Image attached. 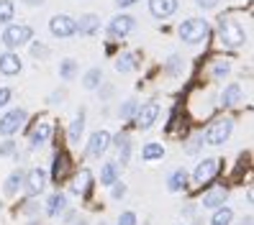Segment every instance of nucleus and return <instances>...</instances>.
I'll use <instances>...</instances> for the list:
<instances>
[{"label":"nucleus","instance_id":"obj_21","mask_svg":"<svg viewBox=\"0 0 254 225\" xmlns=\"http://www.w3.org/2000/svg\"><path fill=\"white\" fill-rule=\"evenodd\" d=\"M113 143H116V148H118V161L126 164L128 156H131V138L126 136V133H118Z\"/></svg>","mask_w":254,"mask_h":225},{"label":"nucleus","instance_id":"obj_25","mask_svg":"<svg viewBox=\"0 0 254 225\" xmlns=\"http://www.w3.org/2000/svg\"><path fill=\"white\" fill-rule=\"evenodd\" d=\"M239 100H242V87H239V85H229L226 90H223L221 102L226 105V108H234V105H239Z\"/></svg>","mask_w":254,"mask_h":225},{"label":"nucleus","instance_id":"obj_37","mask_svg":"<svg viewBox=\"0 0 254 225\" xmlns=\"http://www.w3.org/2000/svg\"><path fill=\"white\" fill-rule=\"evenodd\" d=\"M13 148H16V143H13V141H5V143H0V156H5V154H13Z\"/></svg>","mask_w":254,"mask_h":225},{"label":"nucleus","instance_id":"obj_33","mask_svg":"<svg viewBox=\"0 0 254 225\" xmlns=\"http://www.w3.org/2000/svg\"><path fill=\"white\" fill-rule=\"evenodd\" d=\"M229 69H231V64H229V62H216V64H213V77H216V80L226 77Z\"/></svg>","mask_w":254,"mask_h":225},{"label":"nucleus","instance_id":"obj_5","mask_svg":"<svg viewBox=\"0 0 254 225\" xmlns=\"http://www.w3.org/2000/svg\"><path fill=\"white\" fill-rule=\"evenodd\" d=\"M49 31L54 39H69L77 34V21H74L72 16H54L49 21Z\"/></svg>","mask_w":254,"mask_h":225},{"label":"nucleus","instance_id":"obj_7","mask_svg":"<svg viewBox=\"0 0 254 225\" xmlns=\"http://www.w3.org/2000/svg\"><path fill=\"white\" fill-rule=\"evenodd\" d=\"M23 121H26V110L13 108L10 113H5L3 118H0V136H13V133H18Z\"/></svg>","mask_w":254,"mask_h":225},{"label":"nucleus","instance_id":"obj_18","mask_svg":"<svg viewBox=\"0 0 254 225\" xmlns=\"http://www.w3.org/2000/svg\"><path fill=\"white\" fill-rule=\"evenodd\" d=\"M67 169H69V156L59 151V154L54 156V167H52V177H54V182H59V179H64Z\"/></svg>","mask_w":254,"mask_h":225},{"label":"nucleus","instance_id":"obj_14","mask_svg":"<svg viewBox=\"0 0 254 225\" xmlns=\"http://www.w3.org/2000/svg\"><path fill=\"white\" fill-rule=\"evenodd\" d=\"M100 31V18L95 13H85V16L77 21V34L80 36H95Z\"/></svg>","mask_w":254,"mask_h":225},{"label":"nucleus","instance_id":"obj_6","mask_svg":"<svg viewBox=\"0 0 254 225\" xmlns=\"http://www.w3.org/2000/svg\"><path fill=\"white\" fill-rule=\"evenodd\" d=\"M133 28H136V21H133V16H128V13H121V16L111 18V23H108V36H111V39H126Z\"/></svg>","mask_w":254,"mask_h":225},{"label":"nucleus","instance_id":"obj_2","mask_svg":"<svg viewBox=\"0 0 254 225\" xmlns=\"http://www.w3.org/2000/svg\"><path fill=\"white\" fill-rule=\"evenodd\" d=\"M31 39H34L31 26H26V23H8V28L3 31V39H0V41L5 44V49H18V46H26Z\"/></svg>","mask_w":254,"mask_h":225},{"label":"nucleus","instance_id":"obj_16","mask_svg":"<svg viewBox=\"0 0 254 225\" xmlns=\"http://www.w3.org/2000/svg\"><path fill=\"white\" fill-rule=\"evenodd\" d=\"M226 197H229V192H226V189H213V192H208L205 197H203V207H208V210H218V207H223Z\"/></svg>","mask_w":254,"mask_h":225},{"label":"nucleus","instance_id":"obj_3","mask_svg":"<svg viewBox=\"0 0 254 225\" xmlns=\"http://www.w3.org/2000/svg\"><path fill=\"white\" fill-rule=\"evenodd\" d=\"M218 36H221V41L226 44L229 49H239V46L247 41L244 28L239 26L234 18H221V23H218Z\"/></svg>","mask_w":254,"mask_h":225},{"label":"nucleus","instance_id":"obj_4","mask_svg":"<svg viewBox=\"0 0 254 225\" xmlns=\"http://www.w3.org/2000/svg\"><path fill=\"white\" fill-rule=\"evenodd\" d=\"M231 131H234V121H231V118H221V121H216L211 128L205 131V143H211V146H223V143L229 141Z\"/></svg>","mask_w":254,"mask_h":225},{"label":"nucleus","instance_id":"obj_8","mask_svg":"<svg viewBox=\"0 0 254 225\" xmlns=\"http://www.w3.org/2000/svg\"><path fill=\"white\" fill-rule=\"evenodd\" d=\"M108 146H111V133L108 131H95L90 136V141H87V156L100 159L103 154L108 151Z\"/></svg>","mask_w":254,"mask_h":225},{"label":"nucleus","instance_id":"obj_27","mask_svg":"<svg viewBox=\"0 0 254 225\" xmlns=\"http://www.w3.org/2000/svg\"><path fill=\"white\" fill-rule=\"evenodd\" d=\"M64 205H67V197L62 192H57V194H52L49 197V202H47V215H52V218H57L59 213L64 210Z\"/></svg>","mask_w":254,"mask_h":225},{"label":"nucleus","instance_id":"obj_35","mask_svg":"<svg viewBox=\"0 0 254 225\" xmlns=\"http://www.w3.org/2000/svg\"><path fill=\"white\" fill-rule=\"evenodd\" d=\"M118 225H136V215H133L131 210H128V213H124V215H121V220H118Z\"/></svg>","mask_w":254,"mask_h":225},{"label":"nucleus","instance_id":"obj_23","mask_svg":"<svg viewBox=\"0 0 254 225\" xmlns=\"http://www.w3.org/2000/svg\"><path fill=\"white\" fill-rule=\"evenodd\" d=\"M90 187H93V174L87 172V169H82L80 172V177H77V182H74V192L77 194H82V197H87V194H90Z\"/></svg>","mask_w":254,"mask_h":225},{"label":"nucleus","instance_id":"obj_39","mask_svg":"<svg viewBox=\"0 0 254 225\" xmlns=\"http://www.w3.org/2000/svg\"><path fill=\"white\" fill-rule=\"evenodd\" d=\"M195 3H198L203 10H211V8H216V5H218V0H195Z\"/></svg>","mask_w":254,"mask_h":225},{"label":"nucleus","instance_id":"obj_24","mask_svg":"<svg viewBox=\"0 0 254 225\" xmlns=\"http://www.w3.org/2000/svg\"><path fill=\"white\" fill-rule=\"evenodd\" d=\"M116 182H118V164H116V161H108L106 167L100 169V184L111 187V184H116Z\"/></svg>","mask_w":254,"mask_h":225},{"label":"nucleus","instance_id":"obj_26","mask_svg":"<svg viewBox=\"0 0 254 225\" xmlns=\"http://www.w3.org/2000/svg\"><path fill=\"white\" fill-rule=\"evenodd\" d=\"M26 182V172L23 169H16L10 177H8V182H5V194H16Z\"/></svg>","mask_w":254,"mask_h":225},{"label":"nucleus","instance_id":"obj_42","mask_svg":"<svg viewBox=\"0 0 254 225\" xmlns=\"http://www.w3.org/2000/svg\"><path fill=\"white\" fill-rule=\"evenodd\" d=\"M21 3H23V5H31V8H34V5H41L44 0H21Z\"/></svg>","mask_w":254,"mask_h":225},{"label":"nucleus","instance_id":"obj_17","mask_svg":"<svg viewBox=\"0 0 254 225\" xmlns=\"http://www.w3.org/2000/svg\"><path fill=\"white\" fill-rule=\"evenodd\" d=\"M49 136H52V126H49V123H39V126L34 128V133H31V148L44 146V143L49 141Z\"/></svg>","mask_w":254,"mask_h":225},{"label":"nucleus","instance_id":"obj_41","mask_svg":"<svg viewBox=\"0 0 254 225\" xmlns=\"http://www.w3.org/2000/svg\"><path fill=\"white\" fill-rule=\"evenodd\" d=\"M133 3H139V0H116V5H118V8H131Z\"/></svg>","mask_w":254,"mask_h":225},{"label":"nucleus","instance_id":"obj_30","mask_svg":"<svg viewBox=\"0 0 254 225\" xmlns=\"http://www.w3.org/2000/svg\"><path fill=\"white\" fill-rule=\"evenodd\" d=\"M16 18V5H13V0H0V23H10Z\"/></svg>","mask_w":254,"mask_h":225},{"label":"nucleus","instance_id":"obj_31","mask_svg":"<svg viewBox=\"0 0 254 225\" xmlns=\"http://www.w3.org/2000/svg\"><path fill=\"white\" fill-rule=\"evenodd\" d=\"M234 220V213L229 207H218L216 210V215H213V220H211V225H229Z\"/></svg>","mask_w":254,"mask_h":225},{"label":"nucleus","instance_id":"obj_29","mask_svg":"<svg viewBox=\"0 0 254 225\" xmlns=\"http://www.w3.org/2000/svg\"><path fill=\"white\" fill-rule=\"evenodd\" d=\"M164 156V146L162 143H146L144 148H141V159L144 161H157V159H162Z\"/></svg>","mask_w":254,"mask_h":225},{"label":"nucleus","instance_id":"obj_1","mask_svg":"<svg viewBox=\"0 0 254 225\" xmlns=\"http://www.w3.org/2000/svg\"><path fill=\"white\" fill-rule=\"evenodd\" d=\"M177 34L185 44H203L208 36H211V26H208L205 18H188L180 23L177 28Z\"/></svg>","mask_w":254,"mask_h":225},{"label":"nucleus","instance_id":"obj_44","mask_svg":"<svg viewBox=\"0 0 254 225\" xmlns=\"http://www.w3.org/2000/svg\"><path fill=\"white\" fill-rule=\"evenodd\" d=\"M98 225H106V223H98Z\"/></svg>","mask_w":254,"mask_h":225},{"label":"nucleus","instance_id":"obj_15","mask_svg":"<svg viewBox=\"0 0 254 225\" xmlns=\"http://www.w3.org/2000/svg\"><path fill=\"white\" fill-rule=\"evenodd\" d=\"M82 131H85V113L80 110L77 115H74V121H72L69 131H67V138H69V143H80V138H82Z\"/></svg>","mask_w":254,"mask_h":225},{"label":"nucleus","instance_id":"obj_36","mask_svg":"<svg viewBox=\"0 0 254 225\" xmlns=\"http://www.w3.org/2000/svg\"><path fill=\"white\" fill-rule=\"evenodd\" d=\"M10 97H13V92L8 87H0V108H3V105H8L10 102Z\"/></svg>","mask_w":254,"mask_h":225},{"label":"nucleus","instance_id":"obj_28","mask_svg":"<svg viewBox=\"0 0 254 225\" xmlns=\"http://www.w3.org/2000/svg\"><path fill=\"white\" fill-rule=\"evenodd\" d=\"M59 77L67 80V82L77 77V62H74V59H62V62H59Z\"/></svg>","mask_w":254,"mask_h":225},{"label":"nucleus","instance_id":"obj_43","mask_svg":"<svg viewBox=\"0 0 254 225\" xmlns=\"http://www.w3.org/2000/svg\"><path fill=\"white\" fill-rule=\"evenodd\" d=\"M74 225H87V220H77V223H74Z\"/></svg>","mask_w":254,"mask_h":225},{"label":"nucleus","instance_id":"obj_12","mask_svg":"<svg viewBox=\"0 0 254 225\" xmlns=\"http://www.w3.org/2000/svg\"><path fill=\"white\" fill-rule=\"evenodd\" d=\"M175 10H177V0H149V13L159 21L170 18Z\"/></svg>","mask_w":254,"mask_h":225},{"label":"nucleus","instance_id":"obj_11","mask_svg":"<svg viewBox=\"0 0 254 225\" xmlns=\"http://www.w3.org/2000/svg\"><path fill=\"white\" fill-rule=\"evenodd\" d=\"M21 67H23V62H21V56L13 51V49H8V51L0 54V72H3V74L13 77V74L21 72Z\"/></svg>","mask_w":254,"mask_h":225},{"label":"nucleus","instance_id":"obj_40","mask_svg":"<svg viewBox=\"0 0 254 225\" xmlns=\"http://www.w3.org/2000/svg\"><path fill=\"white\" fill-rule=\"evenodd\" d=\"M31 54H34V56H47V46H41V44H34V46H31Z\"/></svg>","mask_w":254,"mask_h":225},{"label":"nucleus","instance_id":"obj_32","mask_svg":"<svg viewBox=\"0 0 254 225\" xmlns=\"http://www.w3.org/2000/svg\"><path fill=\"white\" fill-rule=\"evenodd\" d=\"M136 110H139V102L136 100H126L124 108H121V118H124V121H131V118L136 115Z\"/></svg>","mask_w":254,"mask_h":225},{"label":"nucleus","instance_id":"obj_19","mask_svg":"<svg viewBox=\"0 0 254 225\" xmlns=\"http://www.w3.org/2000/svg\"><path fill=\"white\" fill-rule=\"evenodd\" d=\"M185 187H188V172L185 169H175L170 174V179H167V189L170 192H180Z\"/></svg>","mask_w":254,"mask_h":225},{"label":"nucleus","instance_id":"obj_13","mask_svg":"<svg viewBox=\"0 0 254 225\" xmlns=\"http://www.w3.org/2000/svg\"><path fill=\"white\" fill-rule=\"evenodd\" d=\"M23 184H26V194H28V197H36V194L44 189V184H47V172L36 167L31 174L26 177V182H23Z\"/></svg>","mask_w":254,"mask_h":225},{"label":"nucleus","instance_id":"obj_10","mask_svg":"<svg viewBox=\"0 0 254 225\" xmlns=\"http://www.w3.org/2000/svg\"><path fill=\"white\" fill-rule=\"evenodd\" d=\"M157 118H159V105H157V102H146L144 108L136 110V126H139L141 131H146V128L154 126Z\"/></svg>","mask_w":254,"mask_h":225},{"label":"nucleus","instance_id":"obj_20","mask_svg":"<svg viewBox=\"0 0 254 225\" xmlns=\"http://www.w3.org/2000/svg\"><path fill=\"white\" fill-rule=\"evenodd\" d=\"M103 82V69L100 67H90L85 72V77H82V87L85 90H98Z\"/></svg>","mask_w":254,"mask_h":225},{"label":"nucleus","instance_id":"obj_22","mask_svg":"<svg viewBox=\"0 0 254 225\" xmlns=\"http://www.w3.org/2000/svg\"><path fill=\"white\" fill-rule=\"evenodd\" d=\"M139 67V59H136V54L133 51H126V54H121L116 59V69L118 72H133Z\"/></svg>","mask_w":254,"mask_h":225},{"label":"nucleus","instance_id":"obj_9","mask_svg":"<svg viewBox=\"0 0 254 225\" xmlns=\"http://www.w3.org/2000/svg\"><path fill=\"white\" fill-rule=\"evenodd\" d=\"M218 169H221V161L218 159H203L198 167H195V172H192V179L195 182H211V179L218 174Z\"/></svg>","mask_w":254,"mask_h":225},{"label":"nucleus","instance_id":"obj_38","mask_svg":"<svg viewBox=\"0 0 254 225\" xmlns=\"http://www.w3.org/2000/svg\"><path fill=\"white\" fill-rule=\"evenodd\" d=\"M111 187H113V197H116V200H121L124 194H126V187H124V184L116 182V184H111Z\"/></svg>","mask_w":254,"mask_h":225},{"label":"nucleus","instance_id":"obj_34","mask_svg":"<svg viewBox=\"0 0 254 225\" xmlns=\"http://www.w3.org/2000/svg\"><path fill=\"white\" fill-rule=\"evenodd\" d=\"M167 69H170L172 74L183 72V59H180V56H170V62H167Z\"/></svg>","mask_w":254,"mask_h":225}]
</instances>
